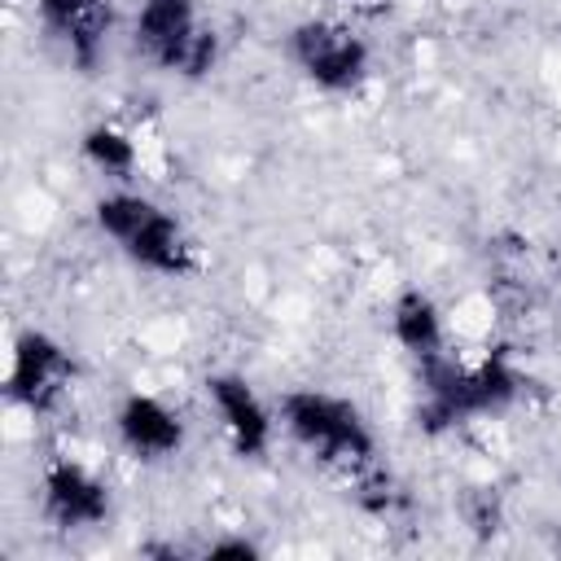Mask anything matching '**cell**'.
I'll return each instance as SVG.
<instances>
[{
	"instance_id": "6da1fadb",
	"label": "cell",
	"mask_w": 561,
	"mask_h": 561,
	"mask_svg": "<svg viewBox=\"0 0 561 561\" xmlns=\"http://www.w3.org/2000/svg\"><path fill=\"white\" fill-rule=\"evenodd\" d=\"M280 438L298 447L324 478L342 482L359 508L386 517L399 504V486L381 456V438L364 408L324 386H289L276 399Z\"/></svg>"
},
{
	"instance_id": "7a4b0ae2",
	"label": "cell",
	"mask_w": 561,
	"mask_h": 561,
	"mask_svg": "<svg viewBox=\"0 0 561 561\" xmlns=\"http://www.w3.org/2000/svg\"><path fill=\"white\" fill-rule=\"evenodd\" d=\"M416 377V425L425 434H456L465 425L504 416L530 390L522 364L508 351L465 355L460 346L412 364Z\"/></svg>"
},
{
	"instance_id": "3957f363",
	"label": "cell",
	"mask_w": 561,
	"mask_h": 561,
	"mask_svg": "<svg viewBox=\"0 0 561 561\" xmlns=\"http://www.w3.org/2000/svg\"><path fill=\"white\" fill-rule=\"evenodd\" d=\"M92 228L127 267L153 280H193L202 272L193 228L140 184H105L92 197Z\"/></svg>"
},
{
	"instance_id": "277c9868",
	"label": "cell",
	"mask_w": 561,
	"mask_h": 561,
	"mask_svg": "<svg viewBox=\"0 0 561 561\" xmlns=\"http://www.w3.org/2000/svg\"><path fill=\"white\" fill-rule=\"evenodd\" d=\"M127 39L149 70L180 83L210 79L224 61V35L202 0H131Z\"/></svg>"
},
{
	"instance_id": "5b68a950",
	"label": "cell",
	"mask_w": 561,
	"mask_h": 561,
	"mask_svg": "<svg viewBox=\"0 0 561 561\" xmlns=\"http://www.w3.org/2000/svg\"><path fill=\"white\" fill-rule=\"evenodd\" d=\"M289 70L320 96H359L377 75L373 39L342 13H307L280 35Z\"/></svg>"
},
{
	"instance_id": "8992f818",
	"label": "cell",
	"mask_w": 561,
	"mask_h": 561,
	"mask_svg": "<svg viewBox=\"0 0 561 561\" xmlns=\"http://www.w3.org/2000/svg\"><path fill=\"white\" fill-rule=\"evenodd\" d=\"M83 381V368H79V355L75 346H66L57 333L39 329V324H26L13 333L9 342V355H4V403L22 416H57L75 390Z\"/></svg>"
},
{
	"instance_id": "52a82bcc",
	"label": "cell",
	"mask_w": 561,
	"mask_h": 561,
	"mask_svg": "<svg viewBox=\"0 0 561 561\" xmlns=\"http://www.w3.org/2000/svg\"><path fill=\"white\" fill-rule=\"evenodd\" d=\"M202 403L206 416L215 421L224 447L237 460H263L272 456L276 438H280V421H276V403L263 399V390L237 373V368H215L202 377Z\"/></svg>"
},
{
	"instance_id": "ba28073f",
	"label": "cell",
	"mask_w": 561,
	"mask_h": 561,
	"mask_svg": "<svg viewBox=\"0 0 561 561\" xmlns=\"http://www.w3.org/2000/svg\"><path fill=\"white\" fill-rule=\"evenodd\" d=\"M35 495H39V517L61 535H88L110 526L114 517L110 478L79 456H48Z\"/></svg>"
},
{
	"instance_id": "9c48e42d",
	"label": "cell",
	"mask_w": 561,
	"mask_h": 561,
	"mask_svg": "<svg viewBox=\"0 0 561 561\" xmlns=\"http://www.w3.org/2000/svg\"><path fill=\"white\" fill-rule=\"evenodd\" d=\"M110 434H114L118 451L145 469L171 465L188 447L184 412L158 390H123L110 408Z\"/></svg>"
},
{
	"instance_id": "30bf717a",
	"label": "cell",
	"mask_w": 561,
	"mask_h": 561,
	"mask_svg": "<svg viewBox=\"0 0 561 561\" xmlns=\"http://www.w3.org/2000/svg\"><path fill=\"white\" fill-rule=\"evenodd\" d=\"M44 44L79 75H92L114 39V0H26Z\"/></svg>"
},
{
	"instance_id": "8fae6325",
	"label": "cell",
	"mask_w": 561,
	"mask_h": 561,
	"mask_svg": "<svg viewBox=\"0 0 561 561\" xmlns=\"http://www.w3.org/2000/svg\"><path fill=\"white\" fill-rule=\"evenodd\" d=\"M386 329H390V342L399 346V355L408 364H425V359L456 346L443 302L421 285H399L394 289V298L386 307Z\"/></svg>"
},
{
	"instance_id": "7c38bea8",
	"label": "cell",
	"mask_w": 561,
	"mask_h": 561,
	"mask_svg": "<svg viewBox=\"0 0 561 561\" xmlns=\"http://www.w3.org/2000/svg\"><path fill=\"white\" fill-rule=\"evenodd\" d=\"M79 162L88 171H96L105 184H136V171L145 162L140 153V136L114 118L88 123L79 131Z\"/></svg>"
},
{
	"instance_id": "4fadbf2b",
	"label": "cell",
	"mask_w": 561,
	"mask_h": 561,
	"mask_svg": "<svg viewBox=\"0 0 561 561\" xmlns=\"http://www.w3.org/2000/svg\"><path fill=\"white\" fill-rule=\"evenodd\" d=\"M202 552H206V557H259V543L237 535V539H215V543H206Z\"/></svg>"
},
{
	"instance_id": "5bb4252c",
	"label": "cell",
	"mask_w": 561,
	"mask_h": 561,
	"mask_svg": "<svg viewBox=\"0 0 561 561\" xmlns=\"http://www.w3.org/2000/svg\"><path fill=\"white\" fill-rule=\"evenodd\" d=\"M346 4H368V0H346Z\"/></svg>"
}]
</instances>
